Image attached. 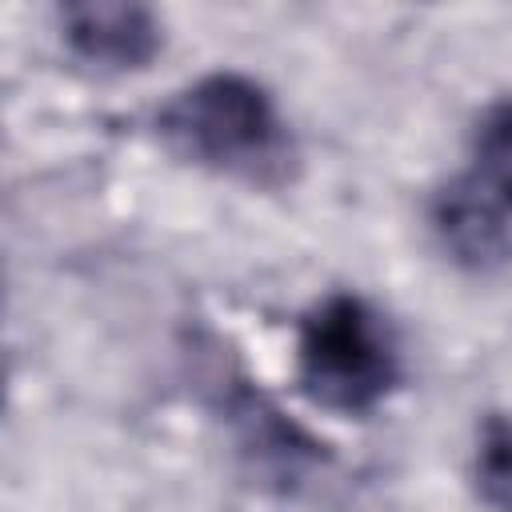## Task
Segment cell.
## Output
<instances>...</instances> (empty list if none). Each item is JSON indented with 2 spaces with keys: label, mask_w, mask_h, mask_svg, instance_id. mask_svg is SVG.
<instances>
[{
  "label": "cell",
  "mask_w": 512,
  "mask_h": 512,
  "mask_svg": "<svg viewBox=\"0 0 512 512\" xmlns=\"http://www.w3.org/2000/svg\"><path fill=\"white\" fill-rule=\"evenodd\" d=\"M160 144L204 172L284 188L300 172V148L272 92L244 72H208L172 92L156 120Z\"/></svg>",
  "instance_id": "1"
},
{
  "label": "cell",
  "mask_w": 512,
  "mask_h": 512,
  "mask_svg": "<svg viewBox=\"0 0 512 512\" xmlns=\"http://www.w3.org/2000/svg\"><path fill=\"white\" fill-rule=\"evenodd\" d=\"M404 380L388 320L356 292L316 300L296 324V388L324 412L368 416Z\"/></svg>",
  "instance_id": "2"
},
{
  "label": "cell",
  "mask_w": 512,
  "mask_h": 512,
  "mask_svg": "<svg viewBox=\"0 0 512 512\" xmlns=\"http://www.w3.org/2000/svg\"><path fill=\"white\" fill-rule=\"evenodd\" d=\"M216 376V412L236 436L240 456L252 464V476L276 488H292L308 468L324 464L328 452L320 440H312L300 424H292L240 368L212 364Z\"/></svg>",
  "instance_id": "3"
},
{
  "label": "cell",
  "mask_w": 512,
  "mask_h": 512,
  "mask_svg": "<svg viewBox=\"0 0 512 512\" xmlns=\"http://www.w3.org/2000/svg\"><path fill=\"white\" fill-rule=\"evenodd\" d=\"M428 220L440 248L468 272H496L512 260L508 208L472 172L448 180L432 196Z\"/></svg>",
  "instance_id": "4"
},
{
  "label": "cell",
  "mask_w": 512,
  "mask_h": 512,
  "mask_svg": "<svg viewBox=\"0 0 512 512\" xmlns=\"http://www.w3.org/2000/svg\"><path fill=\"white\" fill-rule=\"evenodd\" d=\"M60 32L68 48L96 68H148L164 48L160 16L148 4L124 0H76L60 8Z\"/></svg>",
  "instance_id": "5"
},
{
  "label": "cell",
  "mask_w": 512,
  "mask_h": 512,
  "mask_svg": "<svg viewBox=\"0 0 512 512\" xmlns=\"http://www.w3.org/2000/svg\"><path fill=\"white\" fill-rule=\"evenodd\" d=\"M472 488L492 512H512V416L488 412L476 428Z\"/></svg>",
  "instance_id": "6"
},
{
  "label": "cell",
  "mask_w": 512,
  "mask_h": 512,
  "mask_svg": "<svg viewBox=\"0 0 512 512\" xmlns=\"http://www.w3.org/2000/svg\"><path fill=\"white\" fill-rule=\"evenodd\" d=\"M472 176L512 208V96L480 112L472 128Z\"/></svg>",
  "instance_id": "7"
}]
</instances>
